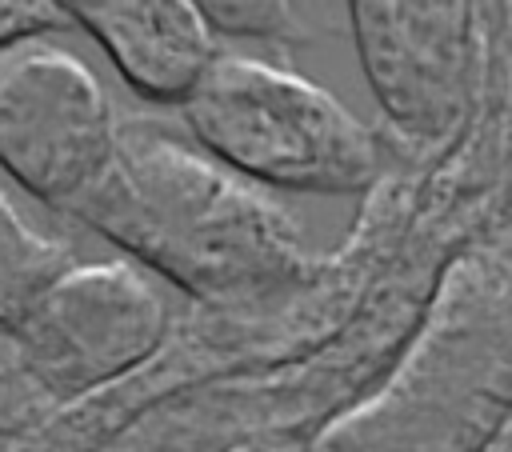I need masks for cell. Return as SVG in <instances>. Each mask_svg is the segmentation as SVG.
Segmentation results:
<instances>
[{"label":"cell","instance_id":"cell-5","mask_svg":"<svg viewBox=\"0 0 512 452\" xmlns=\"http://www.w3.org/2000/svg\"><path fill=\"white\" fill-rule=\"evenodd\" d=\"M56 404L80 400L140 368L168 336V300L128 260L72 264L12 328Z\"/></svg>","mask_w":512,"mask_h":452},{"label":"cell","instance_id":"cell-4","mask_svg":"<svg viewBox=\"0 0 512 452\" xmlns=\"http://www.w3.org/2000/svg\"><path fill=\"white\" fill-rule=\"evenodd\" d=\"M120 124L76 52L40 36L0 48V168L28 196L72 212L112 164Z\"/></svg>","mask_w":512,"mask_h":452},{"label":"cell","instance_id":"cell-2","mask_svg":"<svg viewBox=\"0 0 512 452\" xmlns=\"http://www.w3.org/2000/svg\"><path fill=\"white\" fill-rule=\"evenodd\" d=\"M512 416V232L464 248L376 392L304 452H480Z\"/></svg>","mask_w":512,"mask_h":452},{"label":"cell","instance_id":"cell-10","mask_svg":"<svg viewBox=\"0 0 512 452\" xmlns=\"http://www.w3.org/2000/svg\"><path fill=\"white\" fill-rule=\"evenodd\" d=\"M228 452H304V444H288V440H248V444H236Z\"/></svg>","mask_w":512,"mask_h":452},{"label":"cell","instance_id":"cell-6","mask_svg":"<svg viewBox=\"0 0 512 452\" xmlns=\"http://www.w3.org/2000/svg\"><path fill=\"white\" fill-rule=\"evenodd\" d=\"M360 68L388 120L412 148L444 144L468 112L476 80L472 0H344Z\"/></svg>","mask_w":512,"mask_h":452},{"label":"cell","instance_id":"cell-1","mask_svg":"<svg viewBox=\"0 0 512 452\" xmlns=\"http://www.w3.org/2000/svg\"><path fill=\"white\" fill-rule=\"evenodd\" d=\"M68 216L212 308L284 300L320 272L260 184L148 120L120 124L112 164Z\"/></svg>","mask_w":512,"mask_h":452},{"label":"cell","instance_id":"cell-3","mask_svg":"<svg viewBox=\"0 0 512 452\" xmlns=\"http://www.w3.org/2000/svg\"><path fill=\"white\" fill-rule=\"evenodd\" d=\"M180 112L204 152L260 188L352 196L380 176V140L352 108L248 52H220Z\"/></svg>","mask_w":512,"mask_h":452},{"label":"cell","instance_id":"cell-9","mask_svg":"<svg viewBox=\"0 0 512 452\" xmlns=\"http://www.w3.org/2000/svg\"><path fill=\"white\" fill-rule=\"evenodd\" d=\"M216 32L240 36V40H296L300 36V12L296 0H196Z\"/></svg>","mask_w":512,"mask_h":452},{"label":"cell","instance_id":"cell-7","mask_svg":"<svg viewBox=\"0 0 512 452\" xmlns=\"http://www.w3.org/2000/svg\"><path fill=\"white\" fill-rule=\"evenodd\" d=\"M156 104H184L220 56L216 24L196 0H52Z\"/></svg>","mask_w":512,"mask_h":452},{"label":"cell","instance_id":"cell-8","mask_svg":"<svg viewBox=\"0 0 512 452\" xmlns=\"http://www.w3.org/2000/svg\"><path fill=\"white\" fill-rule=\"evenodd\" d=\"M72 264V248L36 228L0 188V328L12 332Z\"/></svg>","mask_w":512,"mask_h":452}]
</instances>
